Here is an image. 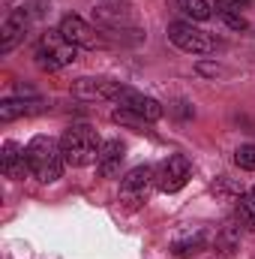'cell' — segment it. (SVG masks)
I'll use <instances>...</instances> for the list:
<instances>
[{
    "label": "cell",
    "instance_id": "obj_5",
    "mask_svg": "<svg viewBox=\"0 0 255 259\" xmlns=\"http://www.w3.org/2000/svg\"><path fill=\"white\" fill-rule=\"evenodd\" d=\"M168 39H171L180 52H186V55H213V52H216L213 36L204 33V30H198V27H192L189 21H174V24H168Z\"/></svg>",
    "mask_w": 255,
    "mask_h": 259
},
{
    "label": "cell",
    "instance_id": "obj_11",
    "mask_svg": "<svg viewBox=\"0 0 255 259\" xmlns=\"http://www.w3.org/2000/svg\"><path fill=\"white\" fill-rule=\"evenodd\" d=\"M0 169L12 181H21L24 175H33L30 163H27V148H21L18 142H6L3 151H0Z\"/></svg>",
    "mask_w": 255,
    "mask_h": 259
},
{
    "label": "cell",
    "instance_id": "obj_17",
    "mask_svg": "<svg viewBox=\"0 0 255 259\" xmlns=\"http://www.w3.org/2000/svg\"><path fill=\"white\" fill-rule=\"evenodd\" d=\"M111 121L114 124H126V127H135V130H141V127H147L150 121H144L141 115H135V112H126V109H117V112H111Z\"/></svg>",
    "mask_w": 255,
    "mask_h": 259
},
{
    "label": "cell",
    "instance_id": "obj_13",
    "mask_svg": "<svg viewBox=\"0 0 255 259\" xmlns=\"http://www.w3.org/2000/svg\"><path fill=\"white\" fill-rule=\"evenodd\" d=\"M123 151H126V148H123L117 139L102 142V151H99V160H96V169H99V175H102V178H114V175L120 172Z\"/></svg>",
    "mask_w": 255,
    "mask_h": 259
},
{
    "label": "cell",
    "instance_id": "obj_3",
    "mask_svg": "<svg viewBox=\"0 0 255 259\" xmlns=\"http://www.w3.org/2000/svg\"><path fill=\"white\" fill-rule=\"evenodd\" d=\"M75 49H78V46H72L60 30H48V33L39 36L33 58H36V66H39V69L54 72V69H63V66H69L75 61Z\"/></svg>",
    "mask_w": 255,
    "mask_h": 259
},
{
    "label": "cell",
    "instance_id": "obj_23",
    "mask_svg": "<svg viewBox=\"0 0 255 259\" xmlns=\"http://www.w3.org/2000/svg\"><path fill=\"white\" fill-rule=\"evenodd\" d=\"M249 196H252V199H255V187H252V190H249Z\"/></svg>",
    "mask_w": 255,
    "mask_h": 259
},
{
    "label": "cell",
    "instance_id": "obj_22",
    "mask_svg": "<svg viewBox=\"0 0 255 259\" xmlns=\"http://www.w3.org/2000/svg\"><path fill=\"white\" fill-rule=\"evenodd\" d=\"M198 72H204V75H219L222 69H219V66H213V64H198Z\"/></svg>",
    "mask_w": 255,
    "mask_h": 259
},
{
    "label": "cell",
    "instance_id": "obj_10",
    "mask_svg": "<svg viewBox=\"0 0 255 259\" xmlns=\"http://www.w3.org/2000/svg\"><path fill=\"white\" fill-rule=\"evenodd\" d=\"M60 33H63L66 39L72 42V46H78V49H102L105 42H102V36L96 33V27H90L84 18H78V15H63V21H60V27H57Z\"/></svg>",
    "mask_w": 255,
    "mask_h": 259
},
{
    "label": "cell",
    "instance_id": "obj_16",
    "mask_svg": "<svg viewBox=\"0 0 255 259\" xmlns=\"http://www.w3.org/2000/svg\"><path fill=\"white\" fill-rule=\"evenodd\" d=\"M180 9L189 15L192 21H207L213 15V6L207 0H180Z\"/></svg>",
    "mask_w": 255,
    "mask_h": 259
},
{
    "label": "cell",
    "instance_id": "obj_20",
    "mask_svg": "<svg viewBox=\"0 0 255 259\" xmlns=\"http://www.w3.org/2000/svg\"><path fill=\"white\" fill-rule=\"evenodd\" d=\"M216 12H219V18H222L231 30H246V27H249V21H246L243 15H237L234 9H216Z\"/></svg>",
    "mask_w": 255,
    "mask_h": 259
},
{
    "label": "cell",
    "instance_id": "obj_21",
    "mask_svg": "<svg viewBox=\"0 0 255 259\" xmlns=\"http://www.w3.org/2000/svg\"><path fill=\"white\" fill-rule=\"evenodd\" d=\"M246 0H216V9H240Z\"/></svg>",
    "mask_w": 255,
    "mask_h": 259
},
{
    "label": "cell",
    "instance_id": "obj_8",
    "mask_svg": "<svg viewBox=\"0 0 255 259\" xmlns=\"http://www.w3.org/2000/svg\"><path fill=\"white\" fill-rule=\"evenodd\" d=\"M33 18H36V12H30L27 6H21V9H15V12L6 15V21H3V27H0V52H3V55H9L18 42H24V36H27Z\"/></svg>",
    "mask_w": 255,
    "mask_h": 259
},
{
    "label": "cell",
    "instance_id": "obj_7",
    "mask_svg": "<svg viewBox=\"0 0 255 259\" xmlns=\"http://www.w3.org/2000/svg\"><path fill=\"white\" fill-rule=\"evenodd\" d=\"M93 18L96 24L108 27V30H135V12L126 0H102L96 9H93Z\"/></svg>",
    "mask_w": 255,
    "mask_h": 259
},
{
    "label": "cell",
    "instance_id": "obj_2",
    "mask_svg": "<svg viewBox=\"0 0 255 259\" xmlns=\"http://www.w3.org/2000/svg\"><path fill=\"white\" fill-rule=\"evenodd\" d=\"M60 148H63V157L69 166H93L99 160L102 142H99L96 130H90L87 124H75L63 133Z\"/></svg>",
    "mask_w": 255,
    "mask_h": 259
},
{
    "label": "cell",
    "instance_id": "obj_1",
    "mask_svg": "<svg viewBox=\"0 0 255 259\" xmlns=\"http://www.w3.org/2000/svg\"><path fill=\"white\" fill-rule=\"evenodd\" d=\"M27 163H30V172L36 181L42 184H51L63 175V148L60 142H54L51 136H33L27 142Z\"/></svg>",
    "mask_w": 255,
    "mask_h": 259
},
{
    "label": "cell",
    "instance_id": "obj_15",
    "mask_svg": "<svg viewBox=\"0 0 255 259\" xmlns=\"http://www.w3.org/2000/svg\"><path fill=\"white\" fill-rule=\"evenodd\" d=\"M234 214H237V223L243 229L255 232V199L252 196H237V205H234Z\"/></svg>",
    "mask_w": 255,
    "mask_h": 259
},
{
    "label": "cell",
    "instance_id": "obj_4",
    "mask_svg": "<svg viewBox=\"0 0 255 259\" xmlns=\"http://www.w3.org/2000/svg\"><path fill=\"white\" fill-rule=\"evenodd\" d=\"M150 187H156V169L153 166H135L120 181V202L129 211H135V208H141L147 202Z\"/></svg>",
    "mask_w": 255,
    "mask_h": 259
},
{
    "label": "cell",
    "instance_id": "obj_6",
    "mask_svg": "<svg viewBox=\"0 0 255 259\" xmlns=\"http://www.w3.org/2000/svg\"><path fill=\"white\" fill-rule=\"evenodd\" d=\"M189 178H192V163L183 154H171L156 166V190H162V193L183 190Z\"/></svg>",
    "mask_w": 255,
    "mask_h": 259
},
{
    "label": "cell",
    "instance_id": "obj_12",
    "mask_svg": "<svg viewBox=\"0 0 255 259\" xmlns=\"http://www.w3.org/2000/svg\"><path fill=\"white\" fill-rule=\"evenodd\" d=\"M120 81H108V78H78L72 84V94L81 97V100H117L120 94Z\"/></svg>",
    "mask_w": 255,
    "mask_h": 259
},
{
    "label": "cell",
    "instance_id": "obj_14",
    "mask_svg": "<svg viewBox=\"0 0 255 259\" xmlns=\"http://www.w3.org/2000/svg\"><path fill=\"white\" fill-rule=\"evenodd\" d=\"M45 106L39 100H3L0 103V121L9 124L15 118H30V115H39Z\"/></svg>",
    "mask_w": 255,
    "mask_h": 259
},
{
    "label": "cell",
    "instance_id": "obj_19",
    "mask_svg": "<svg viewBox=\"0 0 255 259\" xmlns=\"http://www.w3.org/2000/svg\"><path fill=\"white\" fill-rule=\"evenodd\" d=\"M171 250H174L177 256H195V253H201V250H204V238H201V235H195V238H189V241H177Z\"/></svg>",
    "mask_w": 255,
    "mask_h": 259
},
{
    "label": "cell",
    "instance_id": "obj_18",
    "mask_svg": "<svg viewBox=\"0 0 255 259\" xmlns=\"http://www.w3.org/2000/svg\"><path fill=\"white\" fill-rule=\"evenodd\" d=\"M234 163L246 172H255V145H240L234 151Z\"/></svg>",
    "mask_w": 255,
    "mask_h": 259
},
{
    "label": "cell",
    "instance_id": "obj_9",
    "mask_svg": "<svg viewBox=\"0 0 255 259\" xmlns=\"http://www.w3.org/2000/svg\"><path fill=\"white\" fill-rule=\"evenodd\" d=\"M120 109H126V112H135V115H141L144 121H159L162 115H165V109L153 100V97H144L141 91H135V88H120V94H117V100H114Z\"/></svg>",
    "mask_w": 255,
    "mask_h": 259
}]
</instances>
